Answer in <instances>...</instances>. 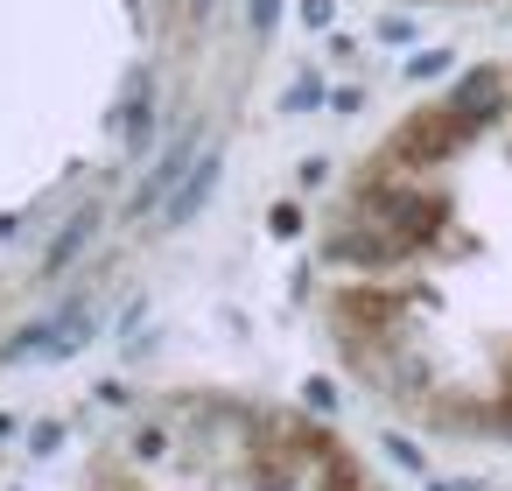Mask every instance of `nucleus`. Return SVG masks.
Returning <instances> with one entry per match:
<instances>
[{"label": "nucleus", "mask_w": 512, "mask_h": 491, "mask_svg": "<svg viewBox=\"0 0 512 491\" xmlns=\"http://www.w3.org/2000/svg\"><path fill=\"white\" fill-rule=\"evenodd\" d=\"M316 316L393 421L512 449V71L456 78L372 148L330 204Z\"/></svg>", "instance_id": "1"}, {"label": "nucleus", "mask_w": 512, "mask_h": 491, "mask_svg": "<svg viewBox=\"0 0 512 491\" xmlns=\"http://www.w3.org/2000/svg\"><path fill=\"white\" fill-rule=\"evenodd\" d=\"M78 491H386V477L281 400L169 393L106 435Z\"/></svg>", "instance_id": "2"}]
</instances>
